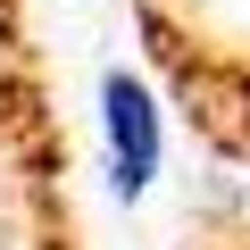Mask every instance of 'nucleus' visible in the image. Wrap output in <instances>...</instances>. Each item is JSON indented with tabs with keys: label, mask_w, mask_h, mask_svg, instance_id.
<instances>
[{
	"label": "nucleus",
	"mask_w": 250,
	"mask_h": 250,
	"mask_svg": "<svg viewBox=\"0 0 250 250\" xmlns=\"http://www.w3.org/2000/svg\"><path fill=\"white\" fill-rule=\"evenodd\" d=\"M184 250H250V208L242 200H208L184 225Z\"/></svg>",
	"instance_id": "nucleus-3"
},
{
	"label": "nucleus",
	"mask_w": 250,
	"mask_h": 250,
	"mask_svg": "<svg viewBox=\"0 0 250 250\" xmlns=\"http://www.w3.org/2000/svg\"><path fill=\"white\" fill-rule=\"evenodd\" d=\"M142 42H150V67L167 75V92L184 100L192 134H200L217 159L250 167V50L184 25L167 0H142Z\"/></svg>",
	"instance_id": "nucleus-1"
},
{
	"label": "nucleus",
	"mask_w": 250,
	"mask_h": 250,
	"mask_svg": "<svg viewBox=\"0 0 250 250\" xmlns=\"http://www.w3.org/2000/svg\"><path fill=\"white\" fill-rule=\"evenodd\" d=\"M0 42H17V0H0Z\"/></svg>",
	"instance_id": "nucleus-4"
},
{
	"label": "nucleus",
	"mask_w": 250,
	"mask_h": 250,
	"mask_svg": "<svg viewBox=\"0 0 250 250\" xmlns=\"http://www.w3.org/2000/svg\"><path fill=\"white\" fill-rule=\"evenodd\" d=\"M100 125H108V184H117L125 208H134V200L150 192V175H159V150H167L150 83L125 75V67H108V75H100Z\"/></svg>",
	"instance_id": "nucleus-2"
}]
</instances>
